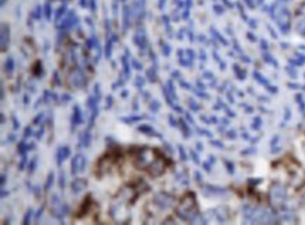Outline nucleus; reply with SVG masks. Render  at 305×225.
<instances>
[]
</instances>
